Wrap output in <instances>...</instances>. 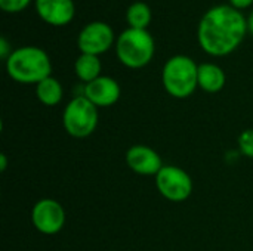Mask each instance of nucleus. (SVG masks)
Listing matches in <instances>:
<instances>
[{
    "label": "nucleus",
    "instance_id": "1a4fd4ad",
    "mask_svg": "<svg viewBox=\"0 0 253 251\" xmlns=\"http://www.w3.org/2000/svg\"><path fill=\"white\" fill-rule=\"evenodd\" d=\"M127 167L141 176H157L163 169V160L160 154L147 145H133L126 151L125 155Z\"/></svg>",
    "mask_w": 253,
    "mask_h": 251
},
{
    "label": "nucleus",
    "instance_id": "f8f14e48",
    "mask_svg": "<svg viewBox=\"0 0 253 251\" xmlns=\"http://www.w3.org/2000/svg\"><path fill=\"white\" fill-rule=\"evenodd\" d=\"M224 70L212 62H203L199 65V87L208 93H216L225 86Z\"/></svg>",
    "mask_w": 253,
    "mask_h": 251
},
{
    "label": "nucleus",
    "instance_id": "9d476101",
    "mask_svg": "<svg viewBox=\"0 0 253 251\" xmlns=\"http://www.w3.org/2000/svg\"><path fill=\"white\" fill-rule=\"evenodd\" d=\"M120 93L122 89L119 81L110 75H99L83 87V95L98 108L114 105L120 99Z\"/></svg>",
    "mask_w": 253,
    "mask_h": 251
},
{
    "label": "nucleus",
    "instance_id": "f3484780",
    "mask_svg": "<svg viewBox=\"0 0 253 251\" xmlns=\"http://www.w3.org/2000/svg\"><path fill=\"white\" fill-rule=\"evenodd\" d=\"M31 0H0V7L6 12H19Z\"/></svg>",
    "mask_w": 253,
    "mask_h": 251
},
{
    "label": "nucleus",
    "instance_id": "9b49d317",
    "mask_svg": "<svg viewBox=\"0 0 253 251\" xmlns=\"http://www.w3.org/2000/svg\"><path fill=\"white\" fill-rule=\"evenodd\" d=\"M36 9L42 19L52 25L68 24L76 10L73 0H36Z\"/></svg>",
    "mask_w": 253,
    "mask_h": 251
},
{
    "label": "nucleus",
    "instance_id": "20e7f679",
    "mask_svg": "<svg viewBox=\"0 0 253 251\" xmlns=\"http://www.w3.org/2000/svg\"><path fill=\"white\" fill-rule=\"evenodd\" d=\"M154 37L147 28L129 27L120 33L116 41V53L129 68L145 67L154 55Z\"/></svg>",
    "mask_w": 253,
    "mask_h": 251
},
{
    "label": "nucleus",
    "instance_id": "6e6552de",
    "mask_svg": "<svg viewBox=\"0 0 253 251\" xmlns=\"http://www.w3.org/2000/svg\"><path fill=\"white\" fill-rule=\"evenodd\" d=\"M114 43V31L104 21L87 22L77 36V46L82 53L99 55Z\"/></svg>",
    "mask_w": 253,
    "mask_h": 251
},
{
    "label": "nucleus",
    "instance_id": "a211bd4d",
    "mask_svg": "<svg viewBox=\"0 0 253 251\" xmlns=\"http://www.w3.org/2000/svg\"><path fill=\"white\" fill-rule=\"evenodd\" d=\"M10 53H12V49H10V44H9L7 38L4 36L0 37V56L3 59H7Z\"/></svg>",
    "mask_w": 253,
    "mask_h": 251
},
{
    "label": "nucleus",
    "instance_id": "39448f33",
    "mask_svg": "<svg viewBox=\"0 0 253 251\" xmlns=\"http://www.w3.org/2000/svg\"><path fill=\"white\" fill-rule=\"evenodd\" d=\"M98 107H95L84 95L74 96L65 105L62 112L64 130L76 139L90 136L98 127Z\"/></svg>",
    "mask_w": 253,
    "mask_h": 251
},
{
    "label": "nucleus",
    "instance_id": "0eeeda50",
    "mask_svg": "<svg viewBox=\"0 0 253 251\" xmlns=\"http://www.w3.org/2000/svg\"><path fill=\"white\" fill-rule=\"evenodd\" d=\"M65 210L53 198H42L31 209V223L43 235H55L65 225Z\"/></svg>",
    "mask_w": 253,
    "mask_h": 251
},
{
    "label": "nucleus",
    "instance_id": "423d86ee",
    "mask_svg": "<svg viewBox=\"0 0 253 251\" xmlns=\"http://www.w3.org/2000/svg\"><path fill=\"white\" fill-rule=\"evenodd\" d=\"M157 191L170 203H184L193 194V179L181 167L165 164L156 176Z\"/></svg>",
    "mask_w": 253,
    "mask_h": 251
},
{
    "label": "nucleus",
    "instance_id": "6ab92c4d",
    "mask_svg": "<svg viewBox=\"0 0 253 251\" xmlns=\"http://www.w3.org/2000/svg\"><path fill=\"white\" fill-rule=\"evenodd\" d=\"M230 1H231V4H233L234 7L243 9V7H246V6H249L253 0H230Z\"/></svg>",
    "mask_w": 253,
    "mask_h": 251
},
{
    "label": "nucleus",
    "instance_id": "4468645a",
    "mask_svg": "<svg viewBox=\"0 0 253 251\" xmlns=\"http://www.w3.org/2000/svg\"><path fill=\"white\" fill-rule=\"evenodd\" d=\"M74 70H76L77 77L82 81L90 83L92 80H95L101 75V61H99L98 55L82 53L77 56V59L74 62Z\"/></svg>",
    "mask_w": 253,
    "mask_h": 251
},
{
    "label": "nucleus",
    "instance_id": "aec40b11",
    "mask_svg": "<svg viewBox=\"0 0 253 251\" xmlns=\"http://www.w3.org/2000/svg\"><path fill=\"white\" fill-rule=\"evenodd\" d=\"M6 167H7V158H6V154H1L0 155V170L4 172Z\"/></svg>",
    "mask_w": 253,
    "mask_h": 251
},
{
    "label": "nucleus",
    "instance_id": "412c9836",
    "mask_svg": "<svg viewBox=\"0 0 253 251\" xmlns=\"http://www.w3.org/2000/svg\"><path fill=\"white\" fill-rule=\"evenodd\" d=\"M248 28L251 30V33L253 34V9L252 12L249 13V18H248Z\"/></svg>",
    "mask_w": 253,
    "mask_h": 251
},
{
    "label": "nucleus",
    "instance_id": "f03ea898",
    "mask_svg": "<svg viewBox=\"0 0 253 251\" xmlns=\"http://www.w3.org/2000/svg\"><path fill=\"white\" fill-rule=\"evenodd\" d=\"M9 77L18 83L37 84L52 72L50 58L46 50L37 46H21L12 50L6 59Z\"/></svg>",
    "mask_w": 253,
    "mask_h": 251
},
{
    "label": "nucleus",
    "instance_id": "dca6fc26",
    "mask_svg": "<svg viewBox=\"0 0 253 251\" xmlns=\"http://www.w3.org/2000/svg\"><path fill=\"white\" fill-rule=\"evenodd\" d=\"M237 145L242 155L253 158V129H246L239 135Z\"/></svg>",
    "mask_w": 253,
    "mask_h": 251
},
{
    "label": "nucleus",
    "instance_id": "f257e3e1",
    "mask_svg": "<svg viewBox=\"0 0 253 251\" xmlns=\"http://www.w3.org/2000/svg\"><path fill=\"white\" fill-rule=\"evenodd\" d=\"M248 31V19L233 4H216L202 16L197 38L202 49L213 56L233 52Z\"/></svg>",
    "mask_w": 253,
    "mask_h": 251
},
{
    "label": "nucleus",
    "instance_id": "7ed1b4c3",
    "mask_svg": "<svg viewBox=\"0 0 253 251\" xmlns=\"http://www.w3.org/2000/svg\"><path fill=\"white\" fill-rule=\"evenodd\" d=\"M162 83L170 96L185 99L199 86V65L187 55H173L163 65Z\"/></svg>",
    "mask_w": 253,
    "mask_h": 251
},
{
    "label": "nucleus",
    "instance_id": "2eb2a0df",
    "mask_svg": "<svg viewBox=\"0 0 253 251\" xmlns=\"http://www.w3.org/2000/svg\"><path fill=\"white\" fill-rule=\"evenodd\" d=\"M126 19L130 27L147 28L151 21V9L145 1H133L126 10Z\"/></svg>",
    "mask_w": 253,
    "mask_h": 251
},
{
    "label": "nucleus",
    "instance_id": "ddd939ff",
    "mask_svg": "<svg viewBox=\"0 0 253 251\" xmlns=\"http://www.w3.org/2000/svg\"><path fill=\"white\" fill-rule=\"evenodd\" d=\"M36 96L46 107H55L62 101L64 90L59 80L49 75L36 84Z\"/></svg>",
    "mask_w": 253,
    "mask_h": 251
}]
</instances>
